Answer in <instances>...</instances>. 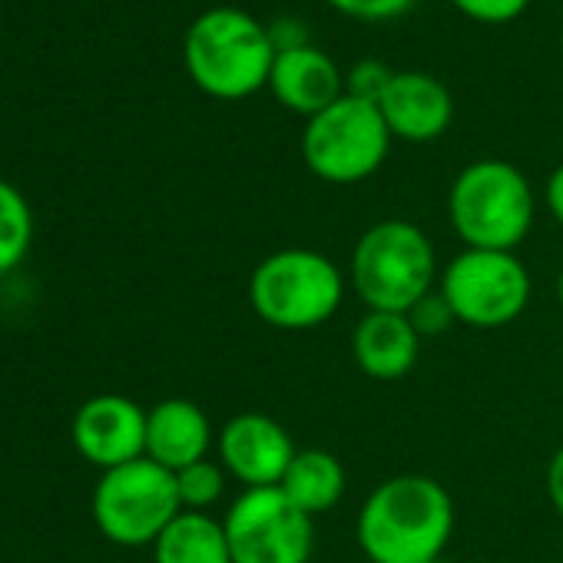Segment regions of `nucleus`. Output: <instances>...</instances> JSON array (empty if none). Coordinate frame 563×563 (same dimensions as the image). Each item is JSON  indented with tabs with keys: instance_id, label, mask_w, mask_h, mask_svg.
<instances>
[{
	"instance_id": "1",
	"label": "nucleus",
	"mask_w": 563,
	"mask_h": 563,
	"mask_svg": "<svg viewBox=\"0 0 563 563\" xmlns=\"http://www.w3.org/2000/svg\"><path fill=\"white\" fill-rule=\"evenodd\" d=\"M451 490L428 474L385 477L358 507L355 537L368 563H431L454 537Z\"/></svg>"
},
{
	"instance_id": "2",
	"label": "nucleus",
	"mask_w": 563,
	"mask_h": 563,
	"mask_svg": "<svg viewBox=\"0 0 563 563\" xmlns=\"http://www.w3.org/2000/svg\"><path fill=\"white\" fill-rule=\"evenodd\" d=\"M189 80L212 100H245L268 87L275 47L268 27L249 11L212 8L192 21L183 44Z\"/></svg>"
},
{
	"instance_id": "3",
	"label": "nucleus",
	"mask_w": 563,
	"mask_h": 563,
	"mask_svg": "<svg viewBox=\"0 0 563 563\" xmlns=\"http://www.w3.org/2000/svg\"><path fill=\"white\" fill-rule=\"evenodd\" d=\"M345 272L316 249H278L249 275L252 312L278 332H312L335 319L345 302Z\"/></svg>"
},
{
	"instance_id": "4",
	"label": "nucleus",
	"mask_w": 563,
	"mask_h": 563,
	"mask_svg": "<svg viewBox=\"0 0 563 563\" xmlns=\"http://www.w3.org/2000/svg\"><path fill=\"white\" fill-rule=\"evenodd\" d=\"M438 252L408 219H382L362 232L349 265V286L368 312H408L438 289Z\"/></svg>"
},
{
	"instance_id": "5",
	"label": "nucleus",
	"mask_w": 563,
	"mask_h": 563,
	"mask_svg": "<svg viewBox=\"0 0 563 563\" xmlns=\"http://www.w3.org/2000/svg\"><path fill=\"white\" fill-rule=\"evenodd\" d=\"M533 189L527 176L504 159L464 166L448 192V219L464 249L517 252L533 229Z\"/></svg>"
},
{
	"instance_id": "6",
	"label": "nucleus",
	"mask_w": 563,
	"mask_h": 563,
	"mask_svg": "<svg viewBox=\"0 0 563 563\" xmlns=\"http://www.w3.org/2000/svg\"><path fill=\"white\" fill-rule=\"evenodd\" d=\"M438 292L467 329L497 332L514 325L530 306V272L517 252L461 249L441 265Z\"/></svg>"
},
{
	"instance_id": "7",
	"label": "nucleus",
	"mask_w": 563,
	"mask_h": 563,
	"mask_svg": "<svg viewBox=\"0 0 563 563\" xmlns=\"http://www.w3.org/2000/svg\"><path fill=\"white\" fill-rule=\"evenodd\" d=\"M391 130L382 110L345 93L329 110L316 113L302 133V159L312 176L332 186L365 183L382 169L391 150Z\"/></svg>"
},
{
	"instance_id": "8",
	"label": "nucleus",
	"mask_w": 563,
	"mask_h": 563,
	"mask_svg": "<svg viewBox=\"0 0 563 563\" xmlns=\"http://www.w3.org/2000/svg\"><path fill=\"white\" fill-rule=\"evenodd\" d=\"M179 514L176 474L150 457L103 471L97 481L93 520L117 547H153Z\"/></svg>"
},
{
	"instance_id": "9",
	"label": "nucleus",
	"mask_w": 563,
	"mask_h": 563,
	"mask_svg": "<svg viewBox=\"0 0 563 563\" xmlns=\"http://www.w3.org/2000/svg\"><path fill=\"white\" fill-rule=\"evenodd\" d=\"M232 563H309L316 517L299 510L282 487L242 490L222 517Z\"/></svg>"
},
{
	"instance_id": "10",
	"label": "nucleus",
	"mask_w": 563,
	"mask_h": 563,
	"mask_svg": "<svg viewBox=\"0 0 563 563\" xmlns=\"http://www.w3.org/2000/svg\"><path fill=\"white\" fill-rule=\"evenodd\" d=\"M216 451L219 464L232 481L242 484V490L278 487L299 454L292 434L262 411H242L229 418L216 438Z\"/></svg>"
},
{
	"instance_id": "11",
	"label": "nucleus",
	"mask_w": 563,
	"mask_h": 563,
	"mask_svg": "<svg viewBox=\"0 0 563 563\" xmlns=\"http://www.w3.org/2000/svg\"><path fill=\"white\" fill-rule=\"evenodd\" d=\"M74 448L100 471L146 457V411L126 395H93L74 415Z\"/></svg>"
},
{
	"instance_id": "12",
	"label": "nucleus",
	"mask_w": 563,
	"mask_h": 563,
	"mask_svg": "<svg viewBox=\"0 0 563 563\" xmlns=\"http://www.w3.org/2000/svg\"><path fill=\"white\" fill-rule=\"evenodd\" d=\"M375 107L382 110L391 136L405 143H431L444 136L454 120V97L441 80L421 70L391 74Z\"/></svg>"
},
{
	"instance_id": "13",
	"label": "nucleus",
	"mask_w": 563,
	"mask_h": 563,
	"mask_svg": "<svg viewBox=\"0 0 563 563\" xmlns=\"http://www.w3.org/2000/svg\"><path fill=\"white\" fill-rule=\"evenodd\" d=\"M268 90L286 110L312 120L316 113L329 110L335 100L345 97V77L325 51L306 44L275 54Z\"/></svg>"
},
{
	"instance_id": "14",
	"label": "nucleus",
	"mask_w": 563,
	"mask_h": 563,
	"mask_svg": "<svg viewBox=\"0 0 563 563\" xmlns=\"http://www.w3.org/2000/svg\"><path fill=\"white\" fill-rule=\"evenodd\" d=\"M421 335L405 312H365L352 332V355L365 378L401 382L421 358Z\"/></svg>"
},
{
	"instance_id": "15",
	"label": "nucleus",
	"mask_w": 563,
	"mask_h": 563,
	"mask_svg": "<svg viewBox=\"0 0 563 563\" xmlns=\"http://www.w3.org/2000/svg\"><path fill=\"white\" fill-rule=\"evenodd\" d=\"M212 448V424L189 398H166L146 411V457L166 471H183Z\"/></svg>"
},
{
	"instance_id": "16",
	"label": "nucleus",
	"mask_w": 563,
	"mask_h": 563,
	"mask_svg": "<svg viewBox=\"0 0 563 563\" xmlns=\"http://www.w3.org/2000/svg\"><path fill=\"white\" fill-rule=\"evenodd\" d=\"M278 487L286 490V497L299 510H306L309 517H319L342 504L349 474H345V464L339 461V454H332L325 448H302Z\"/></svg>"
},
{
	"instance_id": "17",
	"label": "nucleus",
	"mask_w": 563,
	"mask_h": 563,
	"mask_svg": "<svg viewBox=\"0 0 563 563\" xmlns=\"http://www.w3.org/2000/svg\"><path fill=\"white\" fill-rule=\"evenodd\" d=\"M156 563H232L222 520L199 510H183L153 543Z\"/></svg>"
},
{
	"instance_id": "18",
	"label": "nucleus",
	"mask_w": 563,
	"mask_h": 563,
	"mask_svg": "<svg viewBox=\"0 0 563 563\" xmlns=\"http://www.w3.org/2000/svg\"><path fill=\"white\" fill-rule=\"evenodd\" d=\"M34 242V212L18 186L0 179V275L14 272Z\"/></svg>"
},
{
	"instance_id": "19",
	"label": "nucleus",
	"mask_w": 563,
	"mask_h": 563,
	"mask_svg": "<svg viewBox=\"0 0 563 563\" xmlns=\"http://www.w3.org/2000/svg\"><path fill=\"white\" fill-rule=\"evenodd\" d=\"M225 467L212 457H202L183 471H176V490H179V504L183 510H199L209 514V507H216L225 494Z\"/></svg>"
},
{
	"instance_id": "20",
	"label": "nucleus",
	"mask_w": 563,
	"mask_h": 563,
	"mask_svg": "<svg viewBox=\"0 0 563 563\" xmlns=\"http://www.w3.org/2000/svg\"><path fill=\"white\" fill-rule=\"evenodd\" d=\"M405 316L411 319V325H415V332L421 339H438V335H444L457 322L454 312H451V306H448V299L438 289H431L428 296H421Z\"/></svg>"
},
{
	"instance_id": "21",
	"label": "nucleus",
	"mask_w": 563,
	"mask_h": 563,
	"mask_svg": "<svg viewBox=\"0 0 563 563\" xmlns=\"http://www.w3.org/2000/svg\"><path fill=\"white\" fill-rule=\"evenodd\" d=\"M329 4L345 18H355L365 24H385V21L408 14L415 8V0H329Z\"/></svg>"
},
{
	"instance_id": "22",
	"label": "nucleus",
	"mask_w": 563,
	"mask_h": 563,
	"mask_svg": "<svg viewBox=\"0 0 563 563\" xmlns=\"http://www.w3.org/2000/svg\"><path fill=\"white\" fill-rule=\"evenodd\" d=\"M451 4L477 24H510L530 8V0H451Z\"/></svg>"
},
{
	"instance_id": "23",
	"label": "nucleus",
	"mask_w": 563,
	"mask_h": 563,
	"mask_svg": "<svg viewBox=\"0 0 563 563\" xmlns=\"http://www.w3.org/2000/svg\"><path fill=\"white\" fill-rule=\"evenodd\" d=\"M391 80V70L378 60H362L352 67L349 80H345V93L358 97V100H368V103H378V97L385 93Z\"/></svg>"
},
{
	"instance_id": "24",
	"label": "nucleus",
	"mask_w": 563,
	"mask_h": 563,
	"mask_svg": "<svg viewBox=\"0 0 563 563\" xmlns=\"http://www.w3.org/2000/svg\"><path fill=\"white\" fill-rule=\"evenodd\" d=\"M268 37H272L275 54L312 44V41H309V27H306L302 21H292V18H278V21L268 27Z\"/></svg>"
},
{
	"instance_id": "25",
	"label": "nucleus",
	"mask_w": 563,
	"mask_h": 563,
	"mask_svg": "<svg viewBox=\"0 0 563 563\" xmlns=\"http://www.w3.org/2000/svg\"><path fill=\"white\" fill-rule=\"evenodd\" d=\"M547 497H550V507L563 517V448L550 457L547 464Z\"/></svg>"
},
{
	"instance_id": "26",
	"label": "nucleus",
	"mask_w": 563,
	"mask_h": 563,
	"mask_svg": "<svg viewBox=\"0 0 563 563\" xmlns=\"http://www.w3.org/2000/svg\"><path fill=\"white\" fill-rule=\"evenodd\" d=\"M543 202L550 209V216L563 225V163L547 176V186H543Z\"/></svg>"
},
{
	"instance_id": "27",
	"label": "nucleus",
	"mask_w": 563,
	"mask_h": 563,
	"mask_svg": "<svg viewBox=\"0 0 563 563\" xmlns=\"http://www.w3.org/2000/svg\"><path fill=\"white\" fill-rule=\"evenodd\" d=\"M556 302H560V309H563V268H560V275H556Z\"/></svg>"
},
{
	"instance_id": "28",
	"label": "nucleus",
	"mask_w": 563,
	"mask_h": 563,
	"mask_svg": "<svg viewBox=\"0 0 563 563\" xmlns=\"http://www.w3.org/2000/svg\"><path fill=\"white\" fill-rule=\"evenodd\" d=\"M431 563H448V560H444V556H438V560H431Z\"/></svg>"
}]
</instances>
